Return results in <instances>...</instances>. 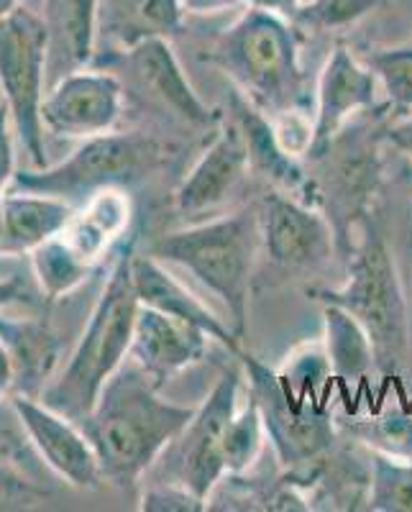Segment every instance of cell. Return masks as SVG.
<instances>
[{
  "label": "cell",
  "instance_id": "obj_33",
  "mask_svg": "<svg viewBox=\"0 0 412 512\" xmlns=\"http://www.w3.org/2000/svg\"><path fill=\"white\" fill-rule=\"evenodd\" d=\"M387 136H389V141H392V144L400 149V152L410 154L412 157V111L407 113L405 118H400L395 126L389 128Z\"/></svg>",
  "mask_w": 412,
  "mask_h": 512
},
{
  "label": "cell",
  "instance_id": "obj_23",
  "mask_svg": "<svg viewBox=\"0 0 412 512\" xmlns=\"http://www.w3.org/2000/svg\"><path fill=\"white\" fill-rule=\"evenodd\" d=\"M31 267L47 300L67 295L88 280L93 264L64 239V233L31 251Z\"/></svg>",
  "mask_w": 412,
  "mask_h": 512
},
{
  "label": "cell",
  "instance_id": "obj_35",
  "mask_svg": "<svg viewBox=\"0 0 412 512\" xmlns=\"http://www.w3.org/2000/svg\"><path fill=\"white\" fill-rule=\"evenodd\" d=\"M241 0H182L185 11L190 13H215V11H226V8H233Z\"/></svg>",
  "mask_w": 412,
  "mask_h": 512
},
{
  "label": "cell",
  "instance_id": "obj_34",
  "mask_svg": "<svg viewBox=\"0 0 412 512\" xmlns=\"http://www.w3.org/2000/svg\"><path fill=\"white\" fill-rule=\"evenodd\" d=\"M24 292H26V285L21 274H11V277H6V280H0V308L16 303L18 297L24 295Z\"/></svg>",
  "mask_w": 412,
  "mask_h": 512
},
{
  "label": "cell",
  "instance_id": "obj_18",
  "mask_svg": "<svg viewBox=\"0 0 412 512\" xmlns=\"http://www.w3.org/2000/svg\"><path fill=\"white\" fill-rule=\"evenodd\" d=\"M75 218L72 203L54 195L18 190L3 198V244L6 254L34 251L44 241L67 231Z\"/></svg>",
  "mask_w": 412,
  "mask_h": 512
},
{
  "label": "cell",
  "instance_id": "obj_30",
  "mask_svg": "<svg viewBox=\"0 0 412 512\" xmlns=\"http://www.w3.org/2000/svg\"><path fill=\"white\" fill-rule=\"evenodd\" d=\"M11 121L13 118L8 103H0V192L16 175V169H13V164H16L13 162V141L11 131H8Z\"/></svg>",
  "mask_w": 412,
  "mask_h": 512
},
{
  "label": "cell",
  "instance_id": "obj_1",
  "mask_svg": "<svg viewBox=\"0 0 412 512\" xmlns=\"http://www.w3.org/2000/svg\"><path fill=\"white\" fill-rule=\"evenodd\" d=\"M157 387L134 359L123 361L80 423L98 454L103 479L118 487L136 484L198 410L162 400Z\"/></svg>",
  "mask_w": 412,
  "mask_h": 512
},
{
  "label": "cell",
  "instance_id": "obj_5",
  "mask_svg": "<svg viewBox=\"0 0 412 512\" xmlns=\"http://www.w3.org/2000/svg\"><path fill=\"white\" fill-rule=\"evenodd\" d=\"M325 305H338L359 320L374 349L379 372L395 374L410 346L407 305L395 259L377 231H366L349 264V282L341 290L315 292Z\"/></svg>",
  "mask_w": 412,
  "mask_h": 512
},
{
  "label": "cell",
  "instance_id": "obj_7",
  "mask_svg": "<svg viewBox=\"0 0 412 512\" xmlns=\"http://www.w3.org/2000/svg\"><path fill=\"white\" fill-rule=\"evenodd\" d=\"M49 67L47 21L18 6L0 18V88L11 108L13 126L31 162L44 164L41 103Z\"/></svg>",
  "mask_w": 412,
  "mask_h": 512
},
{
  "label": "cell",
  "instance_id": "obj_27",
  "mask_svg": "<svg viewBox=\"0 0 412 512\" xmlns=\"http://www.w3.org/2000/svg\"><path fill=\"white\" fill-rule=\"evenodd\" d=\"M369 70L384 85L389 105L397 113L412 111V47L377 49L369 57Z\"/></svg>",
  "mask_w": 412,
  "mask_h": 512
},
{
  "label": "cell",
  "instance_id": "obj_17",
  "mask_svg": "<svg viewBox=\"0 0 412 512\" xmlns=\"http://www.w3.org/2000/svg\"><path fill=\"white\" fill-rule=\"evenodd\" d=\"M134 285L139 303L146 308H154L159 313H167L172 318L198 326L200 331L208 333L210 338L221 341L233 356H241V346H238V333L223 326L221 320L215 318L198 297H192L180 282L162 267L154 254H134Z\"/></svg>",
  "mask_w": 412,
  "mask_h": 512
},
{
  "label": "cell",
  "instance_id": "obj_25",
  "mask_svg": "<svg viewBox=\"0 0 412 512\" xmlns=\"http://www.w3.org/2000/svg\"><path fill=\"white\" fill-rule=\"evenodd\" d=\"M369 510L374 512H412V464L372 456V495Z\"/></svg>",
  "mask_w": 412,
  "mask_h": 512
},
{
  "label": "cell",
  "instance_id": "obj_9",
  "mask_svg": "<svg viewBox=\"0 0 412 512\" xmlns=\"http://www.w3.org/2000/svg\"><path fill=\"white\" fill-rule=\"evenodd\" d=\"M238 397V374L226 372L213 387L208 400L195 410L185 431L175 438V461L180 484L190 492L208 500L218 479L226 474L223 461V436L236 415Z\"/></svg>",
  "mask_w": 412,
  "mask_h": 512
},
{
  "label": "cell",
  "instance_id": "obj_32",
  "mask_svg": "<svg viewBox=\"0 0 412 512\" xmlns=\"http://www.w3.org/2000/svg\"><path fill=\"white\" fill-rule=\"evenodd\" d=\"M244 3L249 8H256V11L274 13V16L285 18V21H290L292 24L305 0H244Z\"/></svg>",
  "mask_w": 412,
  "mask_h": 512
},
{
  "label": "cell",
  "instance_id": "obj_22",
  "mask_svg": "<svg viewBox=\"0 0 412 512\" xmlns=\"http://www.w3.org/2000/svg\"><path fill=\"white\" fill-rule=\"evenodd\" d=\"M325 333H328V361L331 369L343 379H359L374 364L372 341L359 320L338 305L325 308Z\"/></svg>",
  "mask_w": 412,
  "mask_h": 512
},
{
  "label": "cell",
  "instance_id": "obj_14",
  "mask_svg": "<svg viewBox=\"0 0 412 512\" xmlns=\"http://www.w3.org/2000/svg\"><path fill=\"white\" fill-rule=\"evenodd\" d=\"M262 244L279 267L305 269L323 264L333 251V231L318 210L285 195L264 200Z\"/></svg>",
  "mask_w": 412,
  "mask_h": 512
},
{
  "label": "cell",
  "instance_id": "obj_26",
  "mask_svg": "<svg viewBox=\"0 0 412 512\" xmlns=\"http://www.w3.org/2000/svg\"><path fill=\"white\" fill-rule=\"evenodd\" d=\"M264 420L259 413V405L254 400L249 402V408L244 413L233 415L231 423L223 436V461H226V472L241 474L246 472L256 461L259 451H262L264 438Z\"/></svg>",
  "mask_w": 412,
  "mask_h": 512
},
{
  "label": "cell",
  "instance_id": "obj_12",
  "mask_svg": "<svg viewBox=\"0 0 412 512\" xmlns=\"http://www.w3.org/2000/svg\"><path fill=\"white\" fill-rule=\"evenodd\" d=\"M374 100H377V75L356 62L349 49L338 47L320 72L315 126L308 141L310 159L328 157L346 118L374 105Z\"/></svg>",
  "mask_w": 412,
  "mask_h": 512
},
{
  "label": "cell",
  "instance_id": "obj_36",
  "mask_svg": "<svg viewBox=\"0 0 412 512\" xmlns=\"http://www.w3.org/2000/svg\"><path fill=\"white\" fill-rule=\"evenodd\" d=\"M18 6H21V0H0V18L8 16V13Z\"/></svg>",
  "mask_w": 412,
  "mask_h": 512
},
{
  "label": "cell",
  "instance_id": "obj_3",
  "mask_svg": "<svg viewBox=\"0 0 412 512\" xmlns=\"http://www.w3.org/2000/svg\"><path fill=\"white\" fill-rule=\"evenodd\" d=\"M262 246V221L256 210H241L218 221L167 233L151 246L159 262H172L221 297L233 315L236 333L244 336L249 313L251 272Z\"/></svg>",
  "mask_w": 412,
  "mask_h": 512
},
{
  "label": "cell",
  "instance_id": "obj_11",
  "mask_svg": "<svg viewBox=\"0 0 412 512\" xmlns=\"http://www.w3.org/2000/svg\"><path fill=\"white\" fill-rule=\"evenodd\" d=\"M11 405L39 456L59 477L80 489H95L105 482L93 443L75 420L39 402V397L13 395Z\"/></svg>",
  "mask_w": 412,
  "mask_h": 512
},
{
  "label": "cell",
  "instance_id": "obj_15",
  "mask_svg": "<svg viewBox=\"0 0 412 512\" xmlns=\"http://www.w3.org/2000/svg\"><path fill=\"white\" fill-rule=\"evenodd\" d=\"M251 167L249 146L238 123H226L175 192L177 210L203 213L226 203Z\"/></svg>",
  "mask_w": 412,
  "mask_h": 512
},
{
  "label": "cell",
  "instance_id": "obj_10",
  "mask_svg": "<svg viewBox=\"0 0 412 512\" xmlns=\"http://www.w3.org/2000/svg\"><path fill=\"white\" fill-rule=\"evenodd\" d=\"M121 82L105 72L75 70L54 82L41 103V123L59 136L108 134L121 113Z\"/></svg>",
  "mask_w": 412,
  "mask_h": 512
},
{
  "label": "cell",
  "instance_id": "obj_29",
  "mask_svg": "<svg viewBox=\"0 0 412 512\" xmlns=\"http://www.w3.org/2000/svg\"><path fill=\"white\" fill-rule=\"evenodd\" d=\"M141 510L144 512H200L205 510V500H200L195 492H190L182 484H169V487H154L141 497Z\"/></svg>",
  "mask_w": 412,
  "mask_h": 512
},
{
  "label": "cell",
  "instance_id": "obj_37",
  "mask_svg": "<svg viewBox=\"0 0 412 512\" xmlns=\"http://www.w3.org/2000/svg\"><path fill=\"white\" fill-rule=\"evenodd\" d=\"M0 244H3V195H0Z\"/></svg>",
  "mask_w": 412,
  "mask_h": 512
},
{
  "label": "cell",
  "instance_id": "obj_28",
  "mask_svg": "<svg viewBox=\"0 0 412 512\" xmlns=\"http://www.w3.org/2000/svg\"><path fill=\"white\" fill-rule=\"evenodd\" d=\"M382 0H305L292 26L313 31H336L354 26L374 11Z\"/></svg>",
  "mask_w": 412,
  "mask_h": 512
},
{
  "label": "cell",
  "instance_id": "obj_31",
  "mask_svg": "<svg viewBox=\"0 0 412 512\" xmlns=\"http://www.w3.org/2000/svg\"><path fill=\"white\" fill-rule=\"evenodd\" d=\"M18 392V372L11 351L0 338V400H11Z\"/></svg>",
  "mask_w": 412,
  "mask_h": 512
},
{
  "label": "cell",
  "instance_id": "obj_13",
  "mask_svg": "<svg viewBox=\"0 0 412 512\" xmlns=\"http://www.w3.org/2000/svg\"><path fill=\"white\" fill-rule=\"evenodd\" d=\"M126 64L136 88L149 95L154 103L167 108L172 116L192 126H213L221 121V116L195 93L167 36H146L131 44L126 52Z\"/></svg>",
  "mask_w": 412,
  "mask_h": 512
},
{
  "label": "cell",
  "instance_id": "obj_21",
  "mask_svg": "<svg viewBox=\"0 0 412 512\" xmlns=\"http://www.w3.org/2000/svg\"><path fill=\"white\" fill-rule=\"evenodd\" d=\"M231 111L236 116L238 128L244 131L246 146H249L251 167L262 169L264 175L272 177L274 182H282L287 187H300L302 172L295 164V159L287 154V149L279 144L277 134L272 131L267 121V113L259 111L244 93L231 95Z\"/></svg>",
  "mask_w": 412,
  "mask_h": 512
},
{
  "label": "cell",
  "instance_id": "obj_4",
  "mask_svg": "<svg viewBox=\"0 0 412 512\" xmlns=\"http://www.w3.org/2000/svg\"><path fill=\"white\" fill-rule=\"evenodd\" d=\"M210 62L264 113H287L300 98L302 70L290 21L249 8L215 41Z\"/></svg>",
  "mask_w": 412,
  "mask_h": 512
},
{
  "label": "cell",
  "instance_id": "obj_2",
  "mask_svg": "<svg viewBox=\"0 0 412 512\" xmlns=\"http://www.w3.org/2000/svg\"><path fill=\"white\" fill-rule=\"evenodd\" d=\"M134 254V239L123 241L111 277L90 313L88 328L77 341L64 372L39 397L77 425L88 418L105 382L118 372L131 351L136 315L141 308L131 269Z\"/></svg>",
  "mask_w": 412,
  "mask_h": 512
},
{
  "label": "cell",
  "instance_id": "obj_6",
  "mask_svg": "<svg viewBox=\"0 0 412 512\" xmlns=\"http://www.w3.org/2000/svg\"><path fill=\"white\" fill-rule=\"evenodd\" d=\"M164 146L141 131L100 134L85 139L72 157L39 172H16L18 190L70 198H95L98 192L131 187L162 164Z\"/></svg>",
  "mask_w": 412,
  "mask_h": 512
},
{
  "label": "cell",
  "instance_id": "obj_19",
  "mask_svg": "<svg viewBox=\"0 0 412 512\" xmlns=\"http://www.w3.org/2000/svg\"><path fill=\"white\" fill-rule=\"evenodd\" d=\"M0 338L11 351L18 372L16 395L41 397L49 387L62 356V341L47 320L39 318H0Z\"/></svg>",
  "mask_w": 412,
  "mask_h": 512
},
{
  "label": "cell",
  "instance_id": "obj_24",
  "mask_svg": "<svg viewBox=\"0 0 412 512\" xmlns=\"http://www.w3.org/2000/svg\"><path fill=\"white\" fill-rule=\"evenodd\" d=\"M118 24V29L136 31V41L146 36L175 34L182 26L185 6L182 0H103V13ZM123 31V41H126ZM134 41V44H136Z\"/></svg>",
  "mask_w": 412,
  "mask_h": 512
},
{
  "label": "cell",
  "instance_id": "obj_8",
  "mask_svg": "<svg viewBox=\"0 0 412 512\" xmlns=\"http://www.w3.org/2000/svg\"><path fill=\"white\" fill-rule=\"evenodd\" d=\"M238 359L249 372L251 400L259 405L264 431L272 438L279 461L285 466H300L325 454L336 438L331 418L313 408L308 395L292 390L287 377L274 374L259 359L246 351H241Z\"/></svg>",
  "mask_w": 412,
  "mask_h": 512
},
{
  "label": "cell",
  "instance_id": "obj_16",
  "mask_svg": "<svg viewBox=\"0 0 412 512\" xmlns=\"http://www.w3.org/2000/svg\"><path fill=\"white\" fill-rule=\"evenodd\" d=\"M205 338L210 336L198 326L141 305L128 359H134L154 382L162 384L205 354Z\"/></svg>",
  "mask_w": 412,
  "mask_h": 512
},
{
  "label": "cell",
  "instance_id": "obj_20",
  "mask_svg": "<svg viewBox=\"0 0 412 512\" xmlns=\"http://www.w3.org/2000/svg\"><path fill=\"white\" fill-rule=\"evenodd\" d=\"M100 0H47L44 21L49 29V67L59 80L82 70L93 57L95 21Z\"/></svg>",
  "mask_w": 412,
  "mask_h": 512
}]
</instances>
